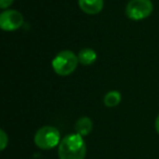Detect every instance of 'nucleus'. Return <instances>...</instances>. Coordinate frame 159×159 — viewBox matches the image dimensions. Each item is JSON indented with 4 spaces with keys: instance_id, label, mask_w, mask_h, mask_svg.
Here are the masks:
<instances>
[{
    "instance_id": "nucleus-1",
    "label": "nucleus",
    "mask_w": 159,
    "mask_h": 159,
    "mask_svg": "<svg viewBox=\"0 0 159 159\" xmlns=\"http://www.w3.org/2000/svg\"><path fill=\"white\" fill-rule=\"evenodd\" d=\"M86 152V143L77 133L66 135L58 146L59 159H84Z\"/></svg>"
},
{
    "instance_id": "nucleus-2",
    "label": "nucleus",
    "mask_w": 159,
    "mask_h": 159,
    "mask_svg": "<svg viewBox=\"0 0 159 159\" xmlns=\"http://www.w3.org/2000/svg\"><path fill=\"white\" fill-rule=\"evenodd\" d=\"M79 63V58L73 51L62 50L55 56L51 61V66L58 75L68 76L74 72Z\"/></svg>"
},
{
    "instance_id": "nucleus-3",
    "label": "nucleus",
    "mask_w": 159,
    "mask_h": 159,
    "mask_svg": "<svg viewBox=\"0 0 159 159\" xmlns=\"http://www.w3.org/2000/svg\"><path fill=\"white\" fill-rule=\"evenodd\" d=\"M60 142V132L57 128L52 125H45L38 129L34 135V143L39 149L49 150L59 146Z\"/></svg>"
},
{
    "instance_id": "nucleus-4",
    "label": "nucleus",
    "mask_w": 159,
    "mask_h": 159,
    "mask_svg": "<svg viewBox=\"0 0 159 159\" xmlns=\"http://www.w3.org/2000/svg\"><path fill=\"white\" fill-rule=\"evenodd\" d=\"M152 9L150 0H130L125 7V14L132 21H142L152 14Z\"/></svg>"
},
{
    "instance_id": "nucleus-5",
    "label": "nucleus",
    "mask_w": 159,
    "mask_h": 159,
    "mask_svg": "<svg viewBox=\"0 0 159 159\" xmlns=\"http://www.w3.org/2000/svg\"><path fill=\"white\" fill-rule=\"evenodd\" d=\"M24 19L18 10H3L0 14V27L5 32H13L23 25Z\"/></svg>"
},
{
    "instance_id": "nucleus-6",
    "label": "nucleus",
    "mask_w": 159,
    "mask_h": 159,
    "mask_svg": "<svg viewBox=\"0 0 159 159\" xmlns=\"http://www.w3.org/2000/svg\"><path fill=\"white\" fill-rule=\"evenodd\" d=\"M80 9L86 14H98L104 8V0H77Z\"/></svg>"
},
{
    "instance_id": "nucleus-7",
    "label": "nucleus",
    "mask_w": 159,
    "mask_h": 159,
    "mask_svg": "<svg viewBox=\"0 0 159 159\" xmlns=\"http://www.w3.org/2000/svg\"><path fill=\"white\" fill-rule=\"evenodd\" d=\"M93 121L89 117L80 118L74 124V131L81 136H87L93 131Z\"/></svg>"
},
{
    "instance_id": "nucleus-8",
    "label": "nucleus",
    "mask_w": 159,
    "mask_h": 159,
    "mask_svg": "<svg viewBox=\"0 0 159 159\" xmlns=\"http://www.w3.org/2000/svg\"><path fill=\"white\" fill-rule=\"evenodd\" d=\"M79 62L82 66H91L97 59V53L92 48H83L79 51Z\"/></svg>"
},
{
    "instance_id": "nucleus-9",
    "label": "nucleus",
    "mask_w": 159,
    "mask_h": 159,
    "mask_svg": "<svg viewBox=\"0 0 159 159\" xmlns=\"http://www.w3.org/2000/svg\"><path fill=\"white\" fill-rule=\"evenodd\" d=\"M121 102V94L118 91H110L105 95L104 104L108 108H113L117 107Z\"/></svg>"
},
{
    "instance_id": "nucleus-10",
    "label": "nucleus",
    "mask_w": 159,
    "mask_h": 159,
    "mask_svg": "<svg viewBox=\"0 0 159 159\" xmlns=\"http://www.w3.org/2000/svg\"><path fill=\"white\" fill-rule=\"evenodd\" d=\"M0 145H1V150H5L6 147H7L8 143H9V139H8L7 133L5 132L3 130L0 131Z\"/></svg>"
},
{
    "instance_id": "nucleus-11",
    "label": "nucleus",
    "mask_w": 159,
    "mask_h": 159,
    "mask_svg": "<svg viewBox=\"0 0 159 159\" xmlns=\"http://www.w3.org/2000/svg\"><path fill=\"white\" fill-rule=\"evenodd\" d=\"M14 0H0V8L1 9H7V8H9L10 6L13 3Z\"/></svg>"
},
{
    "instance_id": "nucleus-12",
    "label": "nucleus",
    "mask_w": 159,
    "mask_h": 159,
    "mask_svg": "<svg viewBox=\"0 0 159 159\" xmlns=\"http://www.w3.org/2000/svg\"><path fill=\"white\" fill-rule=\"evenodd\" d=\"M155 129H156V132L159 134V115L157 116L156 121H155Z\"/></svg>"
}]
</instances>
